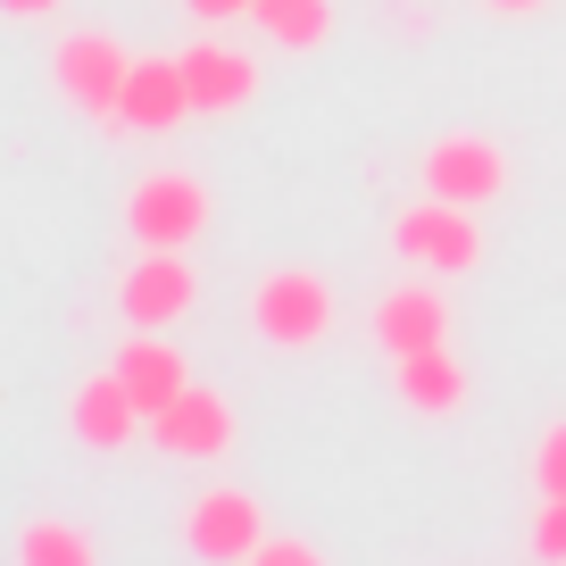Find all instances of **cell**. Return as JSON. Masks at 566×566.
I'll return each mask as SVG.
<instances>
[{
    "label": "cell",
    "instance_id": "obj_18",
    "mask_svg": "<svg viewBox=\"0 0 566 566\" xmlns=\"http://www.w3.org/2000/svg\"><path fill=\"white\" fill-rule=\"evenodd\" d=\"M533 483H542V492H566V424L542 433V450H533Z\"/></svg>",
    "mask_w": 566,
    "mask_h": 566
},
{
    "label": "cell",
    "instance_id": "obj_11",
    "mask_svg": "<svg viewBox=\"0 0 566 566\" xmlns=\"http://www.w3.org/2000/svg\"><path fill=\"white\" fill-rule=\"evenodd\" d=\"M108 367L125 375V391H134V400H142V417H159V408L176 400L184 384H192V367H184V350H176V342L159 334V325H134V334L117 342V358H108Z\"/></svg>",
    "mask_w": 566,
    "mask_h": 566
},
{
    "label": "cell",
    "instance_id": "obj_20",
    "mask_svg": "<svg viewBox=\"0 0 566 566\" xmlns=\"http://www.w3.org/2000/svg\"><path fill=\"white\" fill-rule=\"evenodd\" d=\"M184 9H192V18H209V25H226V18H250L259 0H184Z\"/></svg>",
    "mask_w": 566,
    "mask_h": 566
},
{
    "label": "cell",
    "instance_id": "obj_16",
    "mask_svg": "<svg viewBox=\"0 0 566 566\" xmlns=\"http://www.w3.org/2000/svg\"><path fill=\"white\" fill-rule=\"evenodd\" d=\"M18 558H25V566H84V558H92V542L67 525V516H42V525H25V533H18Z\"/></svg>",
    "mask_w": 566,
    "mask_h": 566
},
{
    "label": "cell",
    "instance_id": "obj_8",
    "mask_svg": "<svg viewBox=\"0 0 566 566\" xmlns=\"http://www.w3.org/2000/svg\"><path fill=\"white\" fill-rule=\"evenodd\" d=\"M150 442H159L167 459H226V450H233V408H226V391L184 384L176 400L150 417Z\"/></svg>",
    "mask_w": 566,
    "mask_h": 566
},
{
    "label": "cell",
    "instance_id": "obj_21",
    "mask_svg": "<svg viewBox=\"0 0 566 566\" xmlns=\"http://www.w3.org/2000/svg\"><path fill=\"white\" fill-rule=\"evenodd\" d=\"M0 18H59V0H0Z\"/></svg>",
    "mask_w": 566,
    "mask_h": 566
},
{
    "label": "cell",
    "instance_id": "obj_14",
    "mask_svg": "<svg viewBox=\"0 0 566 566\" xmlns=\"http://www.w3.org/2000/svg\"><path fill=\"white\" fill-rule=\"evenodd\" d=\"M400 367V400L417 408V417H450V408H467V367L450 342H433V350H408L391 358Z\"/></svg>",
    "mask_w": 566,
    "mask_h": 566
},
{
    "label": "cell",
    "instance_id": "obj_7",
    "mask_svg": "<svg viewBox=\"0 0 566 566\" xmlns=\"http://www.w3.org/2000/svg\"><path fill=\"white\" fill-rule=\"evenodd\" d=\"M424 192L459 200V209H483V200L509 192V150L492 134H442L424 150Z\"/></svg>",
    "mask_w": 566,
    "mask_h": 566
},
{
    "label": "cell",
    "instance_id": "obj_13",
    "mask_svg": "<svg viewBox=\"0 0 566 566\" xmlns=\"http://www.w3.org/2000/svg\"><path fill=\"white\" fill-rule=\"evenodd\" d=\"M134 433H150V417H142V400L125 391V375H117V367L84 375V384H75V442H92V450H125Z\"/></svg>",
    "mask_w": 566,
    "mask_h": 566
},
{
    "label": "cell",
    "instance_id": "obj_17",
    "mask_svg": "<svg viewBox=\"0 0 566 566\" xmlns=\"http://www.w3.org/2000/svg\"><path fill=\"white\" fill-rule=\"evenodd\" d=\"M533 558H566V492H542V516H533Z\"/></svg>",
    "mask_w": 566,
    "mask_h": 566
},
{
    "label": "cell",
    "instance_id": "obj_19",
    "mask_svg": "<svg viewBox=\"0 0 566 566\" xmlns=\"http://www.w3.org/2000/svg\"><path fill=\"white\" fill-rule=\"evenodd\" d=\"M259 558H266V566H317V549H308V542H275V533H266Z\"/></svg>",
    "mask_w": 566,
    "mask_h": 566
},
{
    "label": "cell",
    "instance_id": "obj_12",
    "mask_svg": "<svg viewBox=\"0 0 566 566\" xmlns=\"http://www.w3.org/2000/svg\"><path fill=\"white\" fill-rule=\"evenodd\" d=\"M375 342H384V358H408V350L450 342V301L433 292V283H400V292H384V301H375Z\"/></svg>",
    "mask_w": 566,
    "mask_h": 566
},
{
    "label": "cell",
    "instance_id": "obj_22",
    "mask_svg": "<svg viewBox=\"0 0 566 566\" xmlns=\"http://www.w3.org/2000/svg\"><path fill=\"white\" fill-rule=\"evenodd\" d=\"M492 9H509V18H525V9H542V0H492Z\"/></svg>",
    "mask_w": 566,
    "mask_h": 566
},
{
    "label": "cell",
    "instance_id": "obj_15",
    "mask_svg": "<svg viewBox=\"0 0 566 566\" xmlns=\"http://www.w3.org/2000/svg\"><path fill=\"white\" fill-rule=\"evenodd\" d=\"M250 18H259V34L283 42V51H317V42L334 34V0H259Z\"/></svg>",
    "mask_w": 566,
    "mask_h": 566
},
{
    "label": "cell",
    "instance_id": "obj_1",
    "mask_svg": "<svg viewBox=\"0 0 566 566\" xmlns=\"http://www.w3.org/2000/svg\"><path fill=\"white\" fill-rule=\"evenodd\" d=\"M342 317L334 283L317 275V266H275V275L250 292V334L275 342V350H308V342H325Z\"/></svg>",
    "mask_w": 566,
    "mask_h": 566
},
{
    "label": "cell",
    "instance_id": "obj_4",
    "mask_svg": "<svg viewBox=\"0 0 566 566\" xmlns=\"http://www.w3.org/2000/svg\"><path fill=\"white\" fill-rule=\"evenodd\" d=\"M125 75H134V51L108 42V34H59V51H51V84L75 108H92V117H117Z\"/></svg>",
    "mask_w": 566,
    "mask_h": 566
},
{
    "label": "cell",
    "instance_id": "obj_2",
    "mask_svg": "<svg viewBox=\"0 0 566 566\" xmlns=\"http://www.w3.org/2000/svg\"><path fill=\"white\" fill-rule=\"evenodd\" d=\"M125 233L142 250H192L209 233V184L192 167H150V176L125 192Z\"/></svg>",
    "mask_w": 566,
    "mask_h": 566
},
{
    "label": "cell",
    "instance_id": "obj_9",
    "mask_svg": "<svg viewBox=\"0 0 566 566\" xmlns=\"http://www.w3.org/2000/svg\"><path fill=\"white\" fill-rule=\"evenodd\" d=\"M192 117V92H184V59H134L125 75V101L108 117V134H176Z\"/></svg>",
    "mask_w": 566,
    "mask_h": 566
},
{
    "label": "cell",
    "instance_id": "obj_10",
    "mask_svg": "<svg viewBox=\"0 0 566 566\" xmlns=\"http://www.w3.org/2000/svg\"><path fill=\"white\" fill-rule=\"evenodd\" d=\"M184 59V92H192V117H226V108L259 101V59L233 51V42H192Z\"/></svg>",
    "mask_w": 566,
    "mask_h": 566
},
{
    "label": "cell",
    "instance_id": "obj_6",
    "mask_svg": "<svg viewBox=\"0 0 566 566\" xmlns=\"http://www.w3.org/2000/svg\"><path fill=\"white\" fill-rule=\"evenodd\" d=\"M184 549L192 558H217V566H233V558H259V542H266V516H259V500L250 492H233V483H217V492H200L192 509H184Z\"/></svg>",
    "mask_w": 566,
    "mask_h": 566
},
{
    "label": "cell",
    "instance_id": "obj_3",
    "mask_svg": "<svg viewBox=\"0 0 566 566\" xmlns=\"http://www.w3.org/2000/svg\"><path fill=\"white\" fill-rule=\"evenodd\" d=\"M391 250H400V259H417L424 275H467V266L483 259L475 209H459V200H442V192H424L417 209L391 217Z\"/></svg>",
    "mask_w": 566,
    "mask_h": 566
},
{
    "label": "cell",
    "instance_id": "obj_5",
    "mask_svg": "<svg viewBox=\"0 0 566 566\" xmlns=\"http://www.w3.org/2000/svg\"><path fill=\"white\" fill-rule=\"evenodd\" d=\"M192 301H200V266L184 250H142L117 275L125 325H176V317H192Z\"/></svg>",
    "mask_w": 566,
    "mask_h": 566
}]
</instances>
